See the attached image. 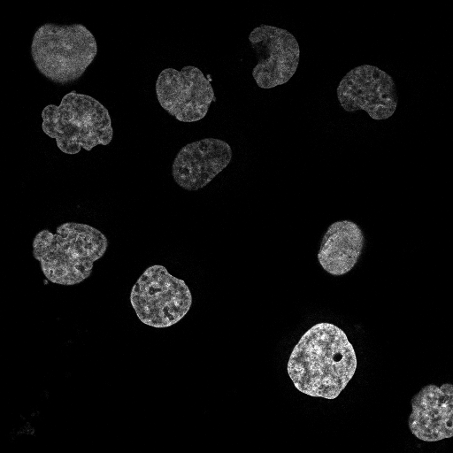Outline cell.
<instances>
[{
    "instance_id": "obj_1",
    "label": "cell",
    "mask_w": 453,
    "mask_h": 453,
    "mask_svg": "<svg viewBox=\"0 0 453 453\" xmlns=\"http://www.w3.org/2000/svg\"><path fill=\"white\" fill-rule=\"evenodd\" d=\"M357 369V357L346 334L331 323L311 326L294 347L288 372L302 393L334 399Z\"/></svg>"
},
{
    "instance_id": "obj_5",
    "label": "cell",
    "mask_w": 453,
    "mask_h": 453,
    "mask_svg": "<svg viewBox=\"0 0 453 453\" xmlns=\"http://www.w3.org/2000/svg\"><path fill=\"white\" fill-rule=\"evenodd\" d=\"M130 303L145 325L163 328L179 322L192 304L191 292L184 280L160 265L148 267L132 288Z\"/></svg>"
},
{
    "instance_id": "obj_10",
    "label": "cell",
    "mask_w": 453,
    "mask_h": 453,
    "mask_svg": "<svg viewBox=\"0 0 453 453\" xmlns=\"http://www.w3.org/2000/svg\"><path fill=\"white\" fill-rule=\"evenodd\" d=\"M453 386L430 384L411 399L408 425L419 440L437 441L453 435Z\"/></svg>"
},
{
    "instance_id": "obj_3",
    "label": "cell",
    "mask_w": 453,
    "mask_h": 453,
    "mask_svg": "<svg viewBox=\"0 0 453 453\" xmlns=\"http://www.w3.org/2000/svg\"><path fill=\"white\" fill-rule=\"evenodd\" d=\"M42 119L44 134L65 154H77L81 148L89 151L112 139L108 110L94 97L76 91L65 95L59 105L45 106Z\"/></svg>"
},
{
    "instance_id": "obj_7",
    "label": "cell",
    "mask_w": 453,
    "mask_h": 453,
    "mask_svg": "<svg viewBox=\"0 0 453 453\" xmlns=\"http://www.w3.org/2000/svg\"><path fill=\"white\" fill-rule=\"evenodd\" d=\"M337 97L345 111L363 110L376 120L391 117L398 103L392 77L369 65L351 69L342 79L337 88Z\"/></svg>"
},
{
    "instance_id": "obj_2",
    "label": "cell",
    "mask_w": 453,
    "mask_h": 453,
    "mask_svg": "<svg viewBox=\"0 0 453 453\" xmlns=\"http://www.w3.org/2000/svg\"><path fill=\"white\" fill-rule=\"evenodd\" d=\"M108 244V239L97 228L65 222L57 227L55 234L48 229L36 234L33 257L48 280L72 286L90 276L94 262L104 255Z\"/></svg>"
},
{
    "instance_id": "obj_8",
    "label": "cell",
    "mask_w": 453,
    "mask_h": 453,
    "mask_svg": "<svg viewBox=\"0 0 453 453\" xmlns=\"http://www.w3.org/2000/svg\"><path fill=\"white\" fill-rule=\"evenodd\" d=\"M249 41L258 59L252 70L257 86L272 88L288 82L299 64L296 37L286 29L261 25L251 31Z\"/></svg>"
},
{
    "instance_id": "obj_4",
    "label": "cell",
    "mask_w": 453,
    "mask_h": 453,
    "mask_svg": "<svg viewBox=\"0 0 453 453\" xmlns=\"http://www.w3.org/2000/svg\"><path fill=\"white\" fill-rule=\"evenodd\" d=\"M96 52L93 34L81 24L46 23L37 28L31 43V56L37 70L58 84L79 80Z\"/></svg>"
},
{
    "instance_id": "obj_9",
    "label": "cell",
    "mask_w": 453,
    "mask_h": 453,
    "mask_svg": "<svg viewBox=\"0 0 453 453\" xmlns=\"http://www.w3.org/2000/svg\"><path fill=\"white\" fill-rule=\"evenodd\" d=\"M232 154L230 145L217 138H204L188 143L173 160V178L186 190L203 188L229 165Z\"/></svg>"
},
{
    "instance_id": "obj_11",
    "label": "cell",
    "mask_w": 453,
    "mask_h": 453,
    "mask_svg": "<svg viewBox=\"0 0 453 453\" xmlns=\"http://www.w3.org/2000/svg\"><path fill=\"white\" fill-rule=\"evenodd\" d=\"M364 243V234L356 223L350 220L334 222L323 235L318 260L328 273L345 274L357 264Z\"/></svg>"
},
{
    "instance_id": "obj_6",
    "label": "cell",
    "mask_w": 453,
    "mask_h": 453,
    "mask_svg": "<svg viewBox=\"0 0 453 453\" xmlns=\"http://www.w3.org/2000/svg\"><path fill=\"white\" fill-rule=\"evenodd\" d=\"M156 94L164 110L181 122L202 119L214 101V90L202 71L187 65L164 69L156 81Z\"/></svg>"
}]
</instances>
